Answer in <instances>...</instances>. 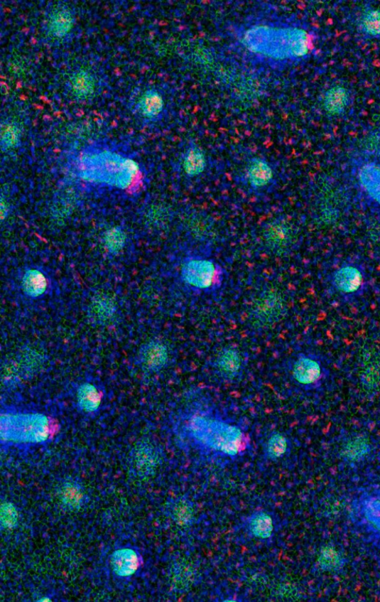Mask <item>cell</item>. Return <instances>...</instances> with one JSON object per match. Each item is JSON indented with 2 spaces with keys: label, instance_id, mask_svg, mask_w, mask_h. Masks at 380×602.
I'll use <instances>...</instances> for the list:
<instances>
[{
  "label": "cell",
  "instance_id": "obj_1",
  "mask_svg": "<svg viewBox=\"0 0 380 602\" xmlns=\"http://www.w3.org/2000/svg\"><path fill=\"white\" fill-rule=\"evenodd\" d=\"M188 428L193 439L210 450L234 456L245 449L246 439L241 429L217 418L195 416Z\"/></svg>",
  "mask_w": 380,
  "mask_h": 602
},
{
  "label": "cell",
  "instance_id": "obj_2",
  "mask_svg": "<svg viewBox=\"0 0 380 602\" xmlns=\"http://www.w3.org/2000/svg\"><path fill=\"white\" fill-rule=\"evenodd\" d=\"M185 284L197 290H210L220 285L222 271L216 263L210 259L192 257L185 261L181 269Z\"/></svg>",
  "mask_w": 380,
  "mask_h": 602
},
{
  "label": "cell",
  "instance_id": "obj_3",
  "mask_svg": "<svg viewBox=\"0 0 380 602\" xmlns=\"http://www.w3.org/2000/svg\"><path fill=\"white\" fill-rule=\"evenodd\" d=\"M291 374L294 383L306 390L320 387L325 377L322 362L315 356L305 355L294 360Z\"/></svg>",
  "mask_w": 380,
  "mask_h": 602
},
{
  "label": "cell",
  "instance_id": "obj_4",
  "mask_svg": "<svg viewBox=\"0 0 380 602\" xmlns=\"http://www.w3.org/2000/svg\"><path fill=\"white\" fill-rule=\"evenodd\" d=\"M263 236L267 247L276 255L288 254L294 242L293 229L285 219H276L268 224Z\"/></svg>",
  "mask_w": 380,
  "mask_h": 602
},
{
  "label": "cell",
  "instance_id": "obj_5",
  "mask_svg": "<svg viewBox=\"0 0 380 602\" xmlns=\"http://www.w3.org/2000/svg\"><path fill=\"white\" fill-rule=\"evenodd\" d=\"M75 14L67 5L58 4L48 11L45 26L47 35L56 41L70 35L75 24Z\"/></svg>",
  "mask_w": 380,
  "mask_h": 602
},
{
  "label": "cell",
  "instance_id": "obj_6",
  "mask_svg": "<svg viewBox=\"0 0 380 602\" xmlns=\"http://www.w3.org/2000/svg\"><path fill=\"white\" fill-rule=\"evenodd\" d=\"M253 316L258 326H270L276 323L283 313V300L273 293L262 295L254 306Z\"/></svg>",
  "mask_w": 380,
  "mask_h": 602
},
{
  "label": "cell",
  "instance_id": "obj_7",
  "mask_svg": "<svg viewBox=\"0 0 380 602\" xmlns=\"http://www.w3.org/2000/svg\"><path fill=\"white\" fill-rule=\"evenodd\" d=\"M169 360L167 345L158 340L146 343L140 350V364L144 370L150 372L161 371L168 365Z\"/></svg>",
  "mask_w": 380,
  "mask_h": 602
},
{
  "label": "cell",
  "instance_id": "obj_8",
  "mask_svg": "<svg viewBox=\"0 0 380 602\" xmlns=\"http://www.w3.org/2000/svg\"><path fill=\"white\" fill-rule=\"evenodd\" d=\"M243 367L242 357L234 348H226L220 351L215 360L214 367L217 375L227 381L238 378Z\"/></svg>",
  "mask_w": 380,
  "mask_h": 602
},
{
  "label": "cell",
  "instance_id": "obj_9",
  "mask_svg": "<svg viewBox=\"0 0 380 602\" xmlns=\"http://www.w3.org/2000/svg\"><path fill=\"white\" fill-rule=\"evenodd\" d=\"M245 178L251 188L263 190L267 188L273 181L274 172L271 165L266 160L254 158L246 165Z\"/></svg>",
  "mask_w": 380,
  "mask_h": 602
},
{
  "label": "cell",
  "instance_id": "obj_10",
  "mask_svg": "<svg viewBox=\"0 0 380 602\" xmlns=\"http://www.w3.org/2000/svg\"><path fill=\"white\" fill-rule=\"evenodd\" d=\"M159 456L157 450L146 444L138 446L132 454V465L140 476H148L153 474L158 463Z\"/></svg>",
  "mask_w": 380,
  "mask_h": 602
},
{
  "label": "cell",
  "instance_id": "obj_11",
  "mask_svg": "<svg viewBox=\"0 0 380 602\" xmlns=\"http://www.w3.org/2000/svg\"><path fill=\"white\" fill-rule=\"evenodd\" d=\"M111 563L115 574L127 577L136 573L141 565V559L135 550L126 548L115 551Z\"/></svg>",
  "mask_w": 380,
  "mask_h": 602
},
{
  "label": "cell",
  "instance_id": "obj_12",
  "mask_svg": "<svg viewBox=\"0 0 380 602\" xmlns=\"http://www.w3.org/2000/svg\"><path fill=\"white\" fill-rule=\"evenodd\" d=\"M371 445L369 439L364 436H355L349 438L342 445L341 457L349 463H359L371 454Z\"/></svg>",
  "mask_w": 380,
  "mask_h": 602
},
{
  "label": "cell",
  "instance_id": "obj_13",
  "mask_svg": "<svg viewBox=\"0 0 380 602\" xmlns=\"http://www.w3.org/2000/svg\"><path fill=\"white\" fill-rule=\"evenodd\" d=\"M69 83L72 95L77 100L85 102L91 99L95 93V79L87 70L74 72L70 77Z\"/></svg>",
  "mask_w": 380,
  "mask_h": 602
},
{
  "label": "cell",
  "instance_id": "obj_14",
  "mask_svg": "<svg viewBox=\"0 0 380 602\" xmlns=\"http://www.w3.org/2000/svg\"><path fill=\"white\" fill-rule=\"evenodd\" d=\"M333 284L340 292L347 295L354 294L362 286V276L354 267H343L335 273Z\"/></svg>",
  "mask_w": 380,
  "mask_h": 602
},
{
  "label": "cell",
  "instance_id": "obj_15",
  "mask_svg": "<svg viewBox=\"0 0 380 602\" xmlns=\"http://www.w3.org/2000/svg\"><path fill=\"white\" fill-rule=\"evenodd\" d=\"M164 109V100L157 90L146 91L139 100L137 110L143 119L154 121L158 118Z\"/></svg>",
  "mask_w": 380,
  "mask_h": 602
},
{
  "label": "cell",
  "instance_id": "obj_16",
  "mask_svg": "<svg viewBox=\"0 0 380 602\" xmlns=\"http://www.w3.org/2000/svg\"><path fill=\"white\" fill-rule=\"evenodd\" d=\"M350 94L345 88L336 86L329 89L323 98V107L325 112L332 115H340L348 109L350 104Z\"/></svg>",
  "mask_w": 380,
  "mask_h": 602
},
{
  "label": "cell",
  "instance_id": "obj_17",
  "mask_svg": "<svg viewBox=\"0 0 380 602\" xmlns=\"http://www.w3.org/2000/svg\"><path fill=\"white\" fill-rule=\"evenodd\" d=\"M58 497L65 509L77 511L85 504V493L77 482L67 480L61 484Z\"/></svg>",
  "mask_w": 380,
  "mask_h": 602
},
{
  "label": "cell",
  "instance_id": "obj_18",
  "mask_svg": "<svg viewBox=\"0 0 380 602\" xmlns=\"http://www.w3.org/2000/svg\"><path fill=\"white\" fill-rule=\"evenodd\" d=\"M246 529L253 537L268 539L273 533V518L266 512H255L246 520Z\"/></svg>",
  "mask_w": 380,
  "mask_h": 602
},
{
  "label": "cell",
  "instance_id": "obj_19",
  "mask_svg": "<svg viewBox=\"0 0 380 602\" xmlns=\"http://www.w3.org/2000/svg\"><path fill=\"white\" fill-rule=\"evenodd\" d=\"M207 159L203 149L196 144H190L183 157V169L189 177L201 175L205 170Z\"/></svg>",
  "mask_w": 380,
  "mask_h": 602
},
{
  "label": "cell",
  "instance_id": "obj_20",
  "mask_svg": "<svg viewBox=\"0 0 380 602\" xmlns=\"http://www.w3.org/2000/svg\"><path fill=\"white\" fill-rule=\"evenodd\" d=\"M345 564L343 554L336 547L326 545L321 549L317 564L322 571L337 573L343 569Z\"/></svg>",
  "mask_w": 380,
  "mask_h": 602
},
{
  "label": "cell",
  "instance_id": "obj_21",
  "mask_svg": "<svg viewBox=\"0 0 380 602\" xmlns=\"http://www.w3.org/2000/svg\"><path fill=\"white\" fill-rule=\"evenodd\" d=\"M102 395L93 385H82L77 392V403L80 407L87 412H94L100 408Z\"/></svg>",
  "mask_w": 380,
  "mask_h": 602
},
{
  "label": "cell",
  "instance_id": "obj_22",
  "mask_svg": "<svg viewBox=\"0 0 380 602\" xmlns=\"http://www.w3.org/2000/svg\"><path fill=\"white\" fill-rule=\"evenodd\" d=\"M22 286L26 295L37 298L45 293L48 288V280L41 272L29 270L26 272L23 276Z\"/></svg>",
  "mask_w": 380,
  "mask_h": 602
},
{
  "label": "cell",
  "instance_id": "obj_23",
  "mask_svg": "<svg viewBox=\"0 0 380 602\" xmlns=\"http://www.w3.org/2000/svg\"><path fill=\"white\" fill-rule=\"evenodd\" d=\"M22 129L13 122H6L1 124L0 132V145L4 152L11 151L21 143Z\"/></svg>",
  "mask_w": 380,
  "mask_h": 602
},
{
  "label": "cell",
  "instance_id": "obj_24",
  "mask_svg": "<svg viewBox=\"0 0 380 602\" xmlns=\"http://www.w3.org/2000/svg\"><path fill=\"white\" fill-rule=\"evenodd\" d=\"M359 29L369 38L380 37V9H370L361 15L359 20Z\"/></svg>",
  "mask_w": 380,
  "mask_h": 602
},
{
  "label": "cell",
  "instance_id": "obj_25",
  "mask_svg": "<svg viewBox=\"0 0 380 602\" xmlns=\"http://www.w3.org/2000/svg\"><path fill=\"white\" fill-rule=\"evenodd\" d=\"M288 446V441L283 434L273 433L264 446V456L273 461H278L287 453Z\"/></svg>",
  "mask_w": 380,
  "mask_h": 602
},
{
  "label": "cell",
  "instance_id": "obj_26",
  "mask_svg": "<svg viewBox=\"0 0 380 602\" xmlns=\"http://www.w3.org/2000/svg\"><path fill=\"white\" fill-rule=\"evenodd\" d=\"M173 518L180 527H188L194 520L192 504L186 498L178 499L173 506Z\"/></svg>",
  "mask_w": 380,
  "mask_h": 602
},
{
  "label": "cell",
  "instance_id": "obj_27",
  "mask_svg": "<svg viewBox=\"0 0 380 602\" xmlns=\"http://www.w3.org/2000/svg\"><path fill=\"white\" fill-rule=\"evenodd\" d=\"M361 178L366 183L368 192L380 203V168L367 166L362 171Z\"/></svg>",
  "mask_w": 380,
  "mask_h": 602
},
{
  "label": "cell",
  "instance_id": "obj_28",
  "mask_svg": "<svg viewBox=\"0 0 380 602\" xmlns=\"http://www.w3.org/2000/svg\"><path fill=\"white\" fill-rule=\"evenodd\" d=\"M125 235L119 228H112L106 233L104 242L107 248L112 253H118L125 244Z\"/></svg>",
  "mask_w": 380,
  "mask_h": 602
},
{
  "label": "cell",
  "instance_id": "obj_29",
  "mask_svg": "<svg viewBox=\"0 0 380 602\" xmlns=\"http://www.w3.org/2000/svg\"><path fill=\"white\" fill-rule=\"evenodd\" d=\"M93 315L96 321L99 322H107L110 321L114 313L113 305L107 299H100L93 305Z\"/></svg>",
  "mask_w": 380,
  "mask_h": 602
},
{
  "label": "cell",
  "instance_id": "obj_30",
  "mask_svg": "<svg viewBox=\"0 0 380 602\" xmlns=\"http://www.w3.org/2000/svg\"><path fill=\"white\" fill-rule=\"evenodd\" d=\"M18 521V514L11 503H4L1 506V524L6 529L13 528Z\"/></svg>",
  "mask_w": 380,
  "mask_h": 602
}]
</instances>
